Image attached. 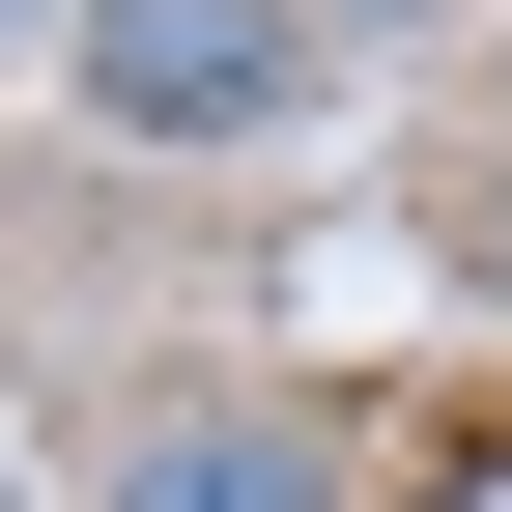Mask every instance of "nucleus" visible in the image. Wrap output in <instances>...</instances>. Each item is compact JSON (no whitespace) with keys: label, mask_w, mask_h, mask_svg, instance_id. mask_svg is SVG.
Masks as SVG:
<instances>
[{"label":"nucleus","mask_w":512,"mask_h":512,"mask_svg":"<svg viewBox=\"0 0 512 512\" xmlns=\"http://www.w3.org/2000/svg\"><path fill=\"white\" fill-rule=\"evenodd\" d=\"M86 512H370V484H342L313 399H143V427L86 456Z\"/></svg>","instance_id":"nucleus-2"},{"label":"nucleus","mask_w":512,"mask_h":512,"mask_svg":"<svg viewBox=\"0 0 512 512\" xmlns=\"http://www.w3.org/2000/svg\"><path fill=\"white\" fill-rule=\"evenodd\" d=\"M484 86H512V29H484Z\"/></svg>","instance_id":"nucleus-5"},{"label":"nucleus","mask_w":512,"mask_h":512,"mask_svg":"<svg viewBox=\"0 0 512 512\" xmlns=\"http://www.w3.org/2000/svg\"><path fill=\"white\" fill-rule=\"evenodd\" d=\"M29 29H86V0H0V57H29Z\"/></svg>","instance_id":"nucleus-4"},{"label":"nucleus","mask_w":512,"mask_h":512,"mask_svg":"<svg viewBox=\"0 0 512 512\" xmlns=\"http://www.w3.org/2000/svg\"><path fill=\"white\" fill-rule=\"evenodd\" d=\"M456 256H484V313H512V171H484V228H456Z\"/></svg>","instance_id":"nucleus-3"},{"label":"nucleus","mask_w":512,"mask_h":512,"mask_svg":"<svg viewBox=\"0 0 512 512\" xmlns=\"http://www.w3.org/2000/svg\"><path fill=\"white\" fill-rule=\"evenodd\" d=\"M57 86H86V143H143V171H256V143H313L342 29H313V0H86Z\"/></svg>","instance_id":"nucleus-1"}]
</instances>
